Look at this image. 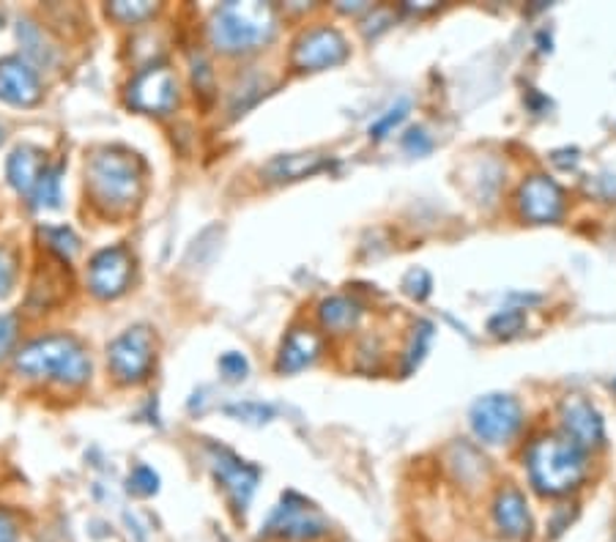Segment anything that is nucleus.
Masks as SVG:
<instances>
[{"mask_svg": "<svg viewBox=\"0 0 616 542\" xmlns=\"http://www.w3.org/2000/svg\"><path fill=\"white\" fill-rule=\"evenodd\" d=\"M0 542H20L17 518L3 507H0Z\"/></svg>", "mask_w": 616, "mask_h": 542, "instance_id": "nucleus-33", "label": "nucleus"}, {"mask_svg": "<svg viewBox=\"0 0 616 542\" xmlns=\"http://www.w3.org/2000/svg\"><path fill=\"white\" fill-rule=\"evenodd\" d=\"M278 30V14L269 3H222L211 14L209 36L227 56L252 52L269 45Z\"/></svg>", "mask_w": 616, "mask_h": 542, "instance_id": "nucleus-3", "label": "nucleus"}, {"mask_svg": "<svg viewBox=\"0 0 616 542\" xmlns=\"http://www.w3.org/2000/svg\"><path fill=\"white\" fill-rule=\"evenodd\" d=\"M126 102L140 113H170L178 104V79L164 66L143 69L126 88Z\"/></svg>", "mask_w": 616, "mask_h": 542, "instance_id": "nucleus-11", "label": "nucleus"}, {"mask_svg": "<svg viewBox=\"0 0 616 542\" xmlns=\"http://www.w3.org/2000/svg\"><path fill=\"white\" fill-rule=\"evenodd\" d=\"M526 469L534 491L543 496H565L587 480L589 458L565 435H543L526 452Z\"/></svg>", "mask_w": 616, "mask_h": 542, "instance_id": "nucleus-2", "label": "nucleus"}, {"mask_svg": "<svg viewBox=\"0 0 616 542\" xmlns=\"http://www.w3.org/2000/svg\"><path fill=\"white\" fill-rule=\"evenodd\" d=\"M562 419V435L570 439L572 444L581 446L583 452L603 446L605 441V424L597 408L583 397H567L559 408Z\"/></svg>", "mask_w": 616, "mask_h": 542, "instance_id": "nucleus-14", "label": "nucleus"}, {"mask_svg": "<svg viewBox=\"0 0 616 542\" xmlns=\"http://www.w3.org/2000/svg\"><path fill=\"white\" fill-rule=\"evenodd\" d=\"M17 36H20V45L25 47V61L52 63V58H56V47L50 45V39H47V34L39 28V25L25 20V23H20Z\"/></svg>", "mask_w": 616, "mask_h": 542, "instance_id": "nucleus-21", "label": "nucleus"}, {"mask_svg": "<svg viewBox=\"0 0 616 542\" xmlns=\"http://www.w3.org/2000/svg\"><path fill=\"white\" fill-rule=\"evenodd\" d=\"M108 365L121 384H137L151 373L153 334L148 327H132L108 345Z\"/></svg>", "mask_w": 616, "mask_h": 542, "instance_id": "nucleus-7", "label": "nucleus"}, {"mask_svg": "<svg viewBox=\"0 0 616 542\" xmlns=\"http://www.w3.org/2000/svg\"><path fill=\"white\" fill-rule=\"evenodd\" d=\"M47 159L39 148L34 146H17L7 162V178L20 195H30L39 181L41 170H45Z\"/></svg>", "mask_w": 616, "mask_h": 542, "instance_id": "nucleus-17", "label": "nucleus"}, {"mask_svg": "<svg viewBox=\"0 0 616 542\" xmlns=\"http://www.w3.org/2000/svg\"><path fill=\"white\" fill-rule=\"evenodd\" d=\"M345 58H348V41L340 30L327 28V25L305 30L294 41V52H291V61L299 72H323V69L340 66Z\"/></svg>", "mask_w": 616, "mask_h": 542, "instance_id": "nucleus-9", "label": "nucleus"}, {"mask_svg": "<svg viewBox=\"0 0 616 542\" xmlns=\"http://www.w3.org/2000/svg\"><path fill=\"white\" fill-rule=\"evenodd\" d=\"M220 373L225 375L227 381H244V379H247V373H249L247 356L236 354V350H227V354H222Z\"/></svg>", "mask_w": 616, "mask_h": 542, "instance_id": "nucleus-29", "label": "nucleus"}, {"mask_svg": "<svg viewBox=\"0 0 616 542\" xmlns=\"http://www.w3.org/2000/svg\"><path fill=\"white\" fill-rule=\"evenodd\" d=\"M403 288L414 299H424L430 294V288H433V283H430V274L424 269H411L406 274V280H403Z\"/></svg>", "mask_w": 616, "mask_h": 542, "instance_id": "nucleus-32", "label": "nucleus"}, {"mask_svg": "<svg viewBox=\"0 0 616 542\" xmlns=\"http://www.w3.org/2000/svg\"><path fill=\"white\" fill-rule=\"evenodd\" d=\"M14 283H17V255L0 244V299L12 294Z\"/></svg>", "mask_w": 616, "mask_h": 542, "instance_id": "nucleus-28", "label": "nucleus"}, {"mask_svg": "<svg viewBox=\"0 0 616 542\" xmlns=\"http://www.w3.org/2000/svg\"><path fill=\"white\" fill-rule=\"evenodd\" d=\"M108 14L113 20H119V23L137 25L157 14V3H148V0H119V3H110Z\"/></svg>", "mask_w": 616, "mask_h": 542, "instance_id": "nucleus-22", "label": "nucleus"}, {"mask_svg": "<svg viewBox=\"0 0 616 542\" xmlns=\"http://www.w3.org/2000/svg\"><path fill=\"white\" fill-rule=\"evenodd\" d=\"M41 238L47 242V247L52 249V252H58L61 255L63 260H72L74 255H77V249H79V238H77V233L72 231V227H66V225H61V227H41Z\"/></svg>", "mask_w": 616, "mask_h": 542, "instance_id": "nucleus-23", "label": "nucleus"}, {"mask_svg": "<svg viewBox=\"0 0 616 542\" xmlns=\"http://www.w3.org/2000/svg\"><path fill=\"white\" fill-rule=\"evenodd\" d=\"M318 318H321V323L329 332L345 334L359 327L362 307L354 299H348V296H329V299H323L321 307H318Z\"/></svg>", "mask_w": 616, "mask_h": 542, "instance_id": "nucleus-19", "label": "nucleus"}, {"mask_svg": "<svg viewBox=\"0 0 616 542\" xmlns=\"http://www.w3.org/2000/svg\"><path fill=\"white\" fill-rule=\"evenodd\" d=\"M430 340H433V323L422 321L417 329H414V337H411V345H408L406 350V373H411L414 368H417L419 361H422L424 350H428Z\"/></svg>", "mask_w": 616, "mask_h": 542, "instance_id": "nucleus-24", "label": "nucleus"}, {"mask_svg": "<svg viewBox=\"0 0 616 542\" xmlns=\"http://www.w3.org/2000/svg\"><path fill=\"white\" fill-rule=\"evenodd\" d=\"M132 271H135V260L130 249L121 244L99 249L88 263V288L97 299H119L130 288Z\"/></svg>", "mask_w": 616, "mask_h": 542, "instance_id": "nucleus-10", "label": "nucleus"}, {"mask_svg": "<svg viewBox=\"0 0 616 542\" xmlns=\"http://www.w3.org/2000/svg\"><path fill=\"white\" fill-rule=\"evenodd\" d=\"M493 518L502 529L504 537L509 540H526L532 534V515H529V504L518 488H504L498 491L496 502H493Z\"/></svg>", "mask_w": 616, "mask_h": 542, "instance_id": "nucleus-15", "label": "nucleus"}, {"mask_svg": "<svg viewBox=\"0 0 616 542\" xmlns=\"http://www.w3.org/2000/svg\"><path fill=\"white\" fill-rule=\"evenodd\" d=\"M17 332H20L17 316H12V312H0V359H7L9 350L14 348V343H17Z\"/></svg>", "mask_w": 616, "mask_h": 542, "instance_id": "nucleus-31", "label": "nucleus"}, {"mask_svg": "<svg viewBox=\"0 0 616 542\" xmlns=\"http://www.w3.org/2000/svg\"><path fill=\"white\" fill-rule=\"evenodd\" d=\"M130 491L135 496H153L159 491V475L146 464L135 466L130 475Z\"/></svg>", "mask_w": 616, "mask_h": 542, "instance_id": "nucleus-25", "label": "nucleus"}, {"mask_svg": "<svg viewBox=\"0 0 616 542\" xmlns=\"http://www.w3.org/2000/svg\"><path fill=\"white\" fill-rule=\"evenodd\" d=\"M7 140V130H3V124H0V143Z\"/></svg>", "mask_w": 616, "mask_h": 542, "instance_id": "nucleus-35", "label": "nucleus"}, {"mask_svg": "<svg viewBox=\"0 0 616 542\" xmlns=\"http://www.w3.org/2000/svg\"><path fill=\"white\" fill-rule=\"evenodd\" d=\"M403 146L408 148V151H417V157L419 153H428L430 151V140L424 137V132L422 130H411L406 135V140H403Z\"/></svg>", "mask_w": 616, "mask_h": 542, "instance_id": "nucleus-34", "label": "nucleus"}, {"mask_svg": "<svg viewBox=\"0 0 616 542\" xmlns=\"http://www.w3.org/2000/svg\"><path fill=\"white\" fill-rule=\"evenodd\" d=\"M41 79L23 56L0 58V99L17 108H34L41 102Z\"/></svg>", "mask_w": 616, "mask_h": 542, "instance_id": "nucleus-13", "label": "nucleus"}, {"mask_svg": "<svg viewBox=\"0 0 616 542\" xmlns=\"http://www.w3.org/2000/svg\"><path fill=\"white\" fill-rule=\"evenodd\" d=\"M323 168H329V159L321 153H285L272 159L263 173L269 175V181H299L321 173Z\"/></svg>", "mask_w": 616, "mask_h": 542, "instance_id": "nucleus-18", "label": "nucleus"}, {"mask_svg": "<svg viewBox=\"0 0 616 542\" xmlns=\"http://www.w3.org/2000/svg\"><path fill=\"white\" fill-rule=\"evenodd\" d=\"M206 452H209V464L211 469H214L217 482H220L222 491H225L227 502H231L233 513L244 515L249 502H252L255 488H258L260 482L258 466L247 464V460L238 458L236 452H231L227 446L220 444H209Z\"/></svg>", "mask_w": 616, "mask_h": 542, "instance_id": "nucleus-6", "label": "nucleus"}, {"mask_svg": "<svg viewBox=\"0 0 616 542\" xmlns=\"http://www.w3.org/2000/svg\"><path fill=\"white\" fill-rule=\"evenodd\" d=\"M61 175L63 164H45L39 181H36L34 193L28 195L34 209H58V206H61Z\"/></svg>", "mask_w": 616, "mask_h": 542, "instance_id": "nucleus-20", "label": "nucleus"}, {"mask_svg": "<svg viewBox=\"0 0 616 542\" xmlns=\"http://www.w3.org/2000/svg\"><path fill=\"white\" fill-rule=\"evenodd\" d=\"M321 334L312 329H294L285 337L283 348H280L278 370L280 373H299V370L310 368L312 361L321 354Z\"/></svg>", "mask_w": 616, "mask_h": 542, "instance_id": "nucleus-16", "label": "nucleus"}, {"mask_svg": "<svg viewBox=\"0 0 616 542\" xmlns=\"http://www.w3.org/2000/svg\"><path fill=\"white\" fill-rule=\"evenodd\" d=\"M523 422V408L513 395H485L471 406V428L485 444H507Z\"/></svg>", "mask_w": 616, "mask_h": 542, "instance_id": "nucleus-8", "label": "nucleus"}, {"mask_svg": "<svg viewBox=\"0 0 616 542\" xmlns=\"http://www.w3.org/2000/svg\"><path fill=\"white\" fill-rule=\"evenodd\" d=\"M227 414H233V417L252 424H263L274 417L272 406H263V403H242V406H231L227 408Z\"/></svg>", "mask_w": 616, "mask_h": 542, "instance_id": "nucleus-30", "label": "nucleus"}, {"mask_svg": "<svg viewBox=\"0 0 616 542\" xmlns=\"http://www.w3.org/2000/svg\"><path fill=\"white\" fill-rule=\"evenodd\" d=\"M526 323V316L520 310H502L498 316H493L491 321H488V329H491L493 334H498V337H513V334H518L520 329H523Z\"/></svg>", "mask_w": 616, "mask_h": 542, "instance_id": "nucleus-26", "label": "nucleus"}, {"mask_svg": "<svg viewBox=\"0 0 616 542\" xmlns=\"http://www.w3.org/2000/svg\"><path fill=\"white\" fill-rule=\"evenodd\" d=\"M406 115H408V102H406V99H401V102H397L395 108L386 110V113L381 115V119L375 121L373 126H370V137H373V140H384V137L390 135V132L395 130V126L401 124V121L406 119Z\"/></svg>", "mask_w": 616, "mask_h": 542, "instance_id": "nucleus-27", "label": "nucleus"}, {"mask_svg": "<svg viewBox=\"0 0 616 542\" xmlns=\"http://www.w3.org/2000/svg\"><path fill=\"white\" fill-rule=\"evenodd\" d=\"M614 386H616V384H614Z\"/></svg>", "mask_w": 616, "mask_h": 542, "instance_id": "nucleus-36", "label": "nucleus"}, {"mask_svg": "<svg viewBox=\"0 0 616 542\" xmlns=\"http://www.w3.org/2000/svg\"><path fill=\"white\" fill-rule=\"evenodd\" d=\"M88 193L108 211H126L143 193V168L137 157L108 148L88 162Z\"/></svg>", "mask_w": 616, "mask_h": 542, "instance_id": "nucleus-4", "label": "nucleus"}, {"mask_svg": "<svg viewBox=\"0 0 616 542\" xmlns=\"http://www.w3.org/2000/svg\"><path fill=\"white\" fill-rule=\"evenodd\" d=\"M14 368L25 379L58 381L63 386H83L91 379V356L72 334H47L30 340L17 350Z\"/></svg>", "mask_w": 616, "mask_h": 542, "instance_id": "nucleus-1", "label": "nucleus"}, {"mask_svg": "<svg viewBox=\"0 0 616 542\" xmlns=\"http://www.w3.org/2000/svg\"><path fill=\"white\" fill-rule=\"evenodd\" d=\"M518 209L529 222H556L565 214V193L549 175H532L518 189Z\"/></svg>", "mask_w": 616, "mask_h": 542, "instance_id": "nucleus-12", "label": "nucleus"}, {"mask_svg": "<svg viewBox=\"0 0 616 542\" xmlns=\"http://www.w3.org/2000/svg\"><path fill=\"white\" fill-rule=\"evenodd\" d=\"M329 531V520L316 504L307 502L299 493L288 491L283 496V502L272 509L269 520L263 523L260 537H274V540H318Z\"/></svg>", "mask_w": 616, "mask_h": 542, "instance_id": "nucleus-5", "label": "nucleus"}]
</instances>
